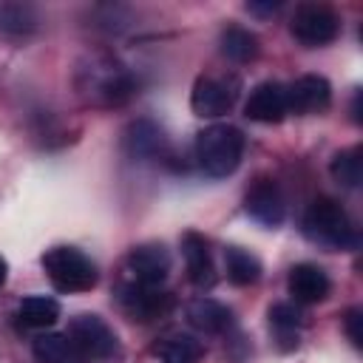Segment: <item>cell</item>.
<instances>
[{"label":"cell","mask_w":363,"mask_h":363,"mask_svg":"<svg viewBox=\"0 0 363 363\" xmlns=\"http://www.w3.org/2000/svg\"><path fill=\"white\" fill-rule=\"evenodd\" d=\"M34 357L40 363H85V354L71 340V335H60V332L34 337Z\"/></svg>","instance_id":"cell-16"},{"label":"cell","mask_w":363,"mask_h":363,"mask_svg":"<svg viewBox=\"0 0 363 363\" xmlns=\"http://www.w3.org/2000/svg\"><path fill=\"white\" fill-rule=\"evenodd\" d=\"M241 156H244V133L235 125L218 122L196 136V159L210 179H224L235 173Z\"/></svg>","instance_id":"cell-1"},{"label":"cell","mask_w":363,"mask_h":363,"mask_svg":"<svg viewBox=\"0 0 363 363\" xmlns=\"http://www.w3.org/2000/svg\"><path fill=\"white\" fill-rule=\"evenodd\" d=\"M37 28V11L31 6L23 3H9L0 9V31L11 34V37H23L31 34Z\"/></svg>","instance_id":"cell-23"},{"label":"cell","mask_w":363,"mask_h":363,"mask_svg":"<svg viewBox=\"0 0 363 363\" xmlns=\"http://www.w3.org/2000/svg\"><path fill=\"white\" fill-rule=\"evenodd\" d=\"M125 147L133 159H147L164 150V133L150 122V119H139L128 128L125 133Z\"/></svg>","instance_id":"cell-17"},{"label":"cell","mask_w":363,"mask_h":363,"mask_svg":"<svg viewBox=\"0 0 363 363\" xmlns=\"http://www.w3.org/2000/svg\"><path fill=\"white\" fill-rule=\"evenodd\" d=\"M244 210L264 227H278L286 216V201L272 179H255L244 196Z\"/></svg>","instance_id":"cell-8"},{"label":"cell","mask_w":363,"mask_h":363,"mask_svg":"<svg viewBox=\"0 0 363 363\" xmlns=\"http://www.w3.org/2000/svg\"><path fill=\"white\" fill-rule=\"evenodd\" d=\"M332 102V85L326 77L318 74H303L292 85H286V111L289 113H320Z\"/></svg>","instance_id":"cell-10"},{"label":"cell","mask_w":363,"mask_h":363,"mask_svg":"<svg viewBox=\"0 0 363 363\" xmlns=\"http://www.w3.org/2000/svg\"><path fill=\"white\" fill-rule=\"evenodd\" d=\"M329 173L337 184L343 187H357L360 179H363V150L354 145V147H346L340 153H335L332 164H329Z\"/></svg>","instance_id":"cell-22"},{"label":"cell","mask_w":363,"mask_h":363,"mask_svg":"<svg viewBox=\"0 0 363 363\" xmlns=\"http://www.w3.org/2000/svg\"><path fill=\"white\" fill-rule=\"evenodd\" d=\"M258 51H261V45L252 31H247L241 26H230L221 31V54L230 57L233 62H250L258 57Z\"/></svg>","instance_id":"cell-21"},{"label":"cell","mask_w":363,"mask_h":363,"mask_svg":"<svg viewBox=\"0 0 363 363\" xmlns=\"http://www.w3.org/2000/svg\"><path fill=\"white\" fill-rule=\"evenodd\" d=\"M182 258H184V267H187V278L199 289H210L216 284V267H213V255H210V247H207L204 235L184 233L182 235Z\"/></svg>","instance_id":"cell-13"},{"label":"cell","mask_w":363,"mask_h":363,"mask_svg":"<svg viewBox=\"0 0 363 363\" xmlns=\"http://www.w3.org/2000/svg\"><path fill=\"white\" fill-rule=\"evenodd\" d=\"M244 113H247V119L264 122V125L281 122V119L289 113V111H286V85H281V82H275V79L258 82V85L250 91V96H247Z\"/></svg>","instance_id":"cell-11"},{"label":"cell","mask_w":363,"mask_h":363,"mask_svg":"<svg viewBox=\"0 0 363 363\" xmlns=\"http://www.w3.org/2000/svg\"><path fill=\"white\" fill-rule=\"evenodd\" d=\"M119 306L133 320H153V318L170 312L173 298L167 292H162L159 286H142V284L125 281L119 286Z\"/></svg>","instance_id":"cell-9"},{"label":"cell","mask_w":363,"mask_h":363,"mask_svg":"<svg viewBox=\"0 0 363 363\" xmlns=\"http://www.w3.org/2000/svg\"><path fill=\"white\" fill-rule=\"evenodd\" d=\"M238 96V82L235 79H224V77H199L193 82V94H190V108L196 116L204 119H216L224 116Z\"/></svg>","instance_id":"cell-6"},{"label":"cell","mask_w":363,"mask_h":363,"mask_svg":"<svg viewBox=\"0 0 363 363\" xmlns=\"http://www.w3.org/2000/svg\"><path fill=\"white\" fill-rule=\"evenodd\" d=\"M156 354L162 363H199V357L204 354V346L199 337L187 332H173L156 346Z\"/></svg>","instance_id":"cell-18"},{"label":"cell","mask_w":363,"mask_h":363,"mask_svg":"<svg viewBox=\"0 0 363 363\" xmlns=\"http://www.w3.org/2000/svg\"><path fill=\"white\" fill-rule=\"evenodd\" d=\"M43 269L60 292H88L99 278L94 261L77 247H51L43 255Z\"/></svg>","instance_id":"cell-3"},{"label":"cell","mask_w":363,"mask_h":363,"mask_svg":"<svg viewBox=\"0 0 363 363\" xmlns=\"http://www.w3.org/2000/svg\"><path fill=\"white\" fill-rule=\"evenodd\" d=\"M224 264H227V278L235 286H250L261 278V261L241 247H227L224 250Z\"/></svg>","instance_id":"cell-20"},{"label":"cell","mask_w":363,"mask_h":363,"mask_svg":"<svg viewBox=\"0 0 363 363\" xmlns=\"http://www.w3.org/2000/svg\"><path fill=\"white\" fill-rule=\"evenodd\" d=\"M303 235L312 244L323 247V250H343V247H352L357 241L346 210L329 196H320L306 207V213H303Z\"/></svg>","instance_id":"cell-2"},{"label":"cell","mask_w":363,"mask_h":363,"mask_svg":"<svg viewBox=\"0 0 363 363\" xmlns=\"http://www.w3.org/2000/svg\"><path fill=\"white\" fill-rule=\"evenodd\" d=\"M329 275L318 264H295L286 275V289L295 303H320L329 295Z\"/></svg>","instance_id":"cell-12"},{"label":"cell","mask_w":363,"mask_h":363,"mask_svg":"<svg viewBox=\"0 0 363 363\" xmlns=\"http://www.w3.org/2000/svg\"><path fill=\"white\" fill-rule=\"evenodd\" d=\"M6 278H9V264H6V258L0 255V286L6 284Z\"/></svg>","instance_id":"cell-27"},{"label":"cell","mask_w":363,"mask_h":363,"mask_svg":"<svg viewBox=\"0 0 363 363\" xmlns=\"http://www.w3.org/2000/svg\"><path fill=\"white\" fill-rule=\"evenodd\" d=\"M187 320L199 329V332H207V335H221L233 326V312L213 301V298H196L187 303Z\"/></svg>","instance_id":"cell-15"},{"label":"cell","mask_w":363,"mask_h":363,"mask_svg":"<svg viewBox=\"0 0 363 363\" xmlns=\"http://www.w3.org/2000/svg\"><path fill=\"white\" fill-rule=\"evenodd\" d=\"M17 315H20V323H23V326L48 329V326H54L57 318H60V303H57L54 298H45V295H31V298H23V301H20Z\"/></svg>","instance_id":"cell-19"},{"label":"cell","mask_w":363,"mask_h":363,"mask_svg":"<svg viewBox=\"0 0 363 363\" xmlns=\"http://www.w3.org/2000/svg\"><path fill=\"white\" fill-rule=\"evenodd\" d=\"M128 281L142 286H159L170 272V252L164 244H139L125 258Z\"/></svg>","instance_id":"cell-7"},{"label":"cell","mask_w":363,"mask_h":363,"mask_svg":"<svg viewBox=\"0 0 363 363\" xmlns=\"http://www.w3.org/2000/svg\"><path fill=\"white\" fill-rule=\"evenodd\" d=\"M269 326L275 329V335H278L281 340H286V343H284V349L298 346L301 312H298L295 306H289V303H275V306L269 309Z\"/></svg>","instance_id":"cell-24"},{"label":"cell","mask_w":363,"mask_h":363,"mask_svg":"<svg viewBox=\"0 0 363 363\" xmlns=\"http://www.w3.org/2000/svg\"><path fill=\"white\" fill-rule=\"evenodd\" d=\"M289 31L303 45H326L340 31V17L326 3H303L289 20Z\"/></svg>","instance_id":"cell-5"},{"label":"cell","mask_w":363,"mask_h":363,"mask_svg":"<svg viewBox=\"0 0 363 363\" xmlns=\"http://www.w3.org/2000/svg\"><path fill=\"white\" fill-rule=\"evenodd\" d=\"M247 9L255 11V14H275L281 9V3H264V6L261 3H247Z\"/></svg>","instance_id":"cell-26"},{"label":"cell","mask_w":363,"mask_h":363,"mask_svg":"<svg viewBox=\"0 0 363 363\" xmlns=\"http://www.w3.org/2000/svg\"><path fill=\"white\" fill-rule=\"evenodd\" d=\"M68 335L79 346L85 360H116L122 352L116 332L99 315H91V312L77 315L68 326Z\"/></svg>","instance_id":"cell-4"},{"label":"cell","mask_w":363,"mask_h":363,"mask_svg":"<svg viewBox=\"0 0 363 363\" xmlns=\"http://www.w3.org/2000/svg\"><path fill=\"white\" fill-rule=\"evenodd\" d=\"M360 320H363V312H360L357 306L346 312V332H349V340H352L354 346H360V343H363V335H360Z\"/></svg>","instance_id":"cell-25"},{"label":"cell","mask_w":363,"mask_h":363,"mask_svg":"<svg viewBox=\"0 0 363 363\" xmlns=\"http://www.w3.org/2000/svg\"><path fill=\"white\" fill-rule=\"evenodd\" d=\"M91 91L96 96H102L105 102L116 105V102H125L133 91V79L128 71H122L119 65H99V68H91Z\"/></svg>","instance_id":"cell-14"}]
</instances>
